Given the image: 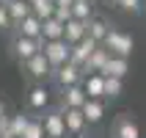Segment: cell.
I'll return each mask as SVG.
<instances>
[{
    "mask_svg": "<svg viewBox=\"0 0 146 138\" xmlns=\"http://www.w3.org/2000/svg\"><path fill=\"white\" fill-rule=\"evenodd\" d=\"M19 75L25 83H47L52 77V66L44 58V53H36L33 58H28L25 64H19Z\"/></svg>",
    "mask_w": 146,
    "mask_h": 138,
    "instance_id": "cell-1",
    "label": "cell"
},
{
    "mask_svg": "<svg viewBox=\"0 0 146 138\" xmlns=\"http://www.w3.org/2000/svg\"><path fill=\"white\" fill-rule=\"evenodd\" d=\"M44 50V39H28V36H19V33H11V44H8V55L14 58L17 64H25L28 58H33L36 53Z\"/></svg>",
    "mask_w": 146,
    "mask_h": 138,
    "instance_id": "cell-2",
    "label": "cell"
},
{
    "mask_svg": "<svg viewBox=\"0 0 146 138\" xmlns=\"http://www.w3.org/2000/svg\"><path fill=\"white\" fill-rule=\"evenodd\" d=\"M41 124H44V138H66V119L61 105L41 111Z\"/></svg>",
    "mask_w": 146,
    "mask_h": 138,
    "instance_id": "cell-3",
    "label": "cell"
},
{
    "mask_svg": "<svg viewBox=\"0 0 146 138\" xmlns=\"http://www.w3.org/2000/svg\"><path fill=\"white\" fill-rule=\"evenodd\" d=\"M113 55H124V58H130L132 55V50H135V41H132V36L127 31H121V28H110L105 36V41H102Z\"/></svg>",
    "mask_w": 146,
    "mask_h": 138,
    "instance_id": "cell-4",
    "label": "cell"
},
{
    "mask_svg": "<svg viewBox=\"0 0 146 138\" xmlns=\"http://www.w3.org/2000/svg\"><path fill=\"white\" fill-rule=\"evenodd\" d=\"M50 108V89L44 83H28V94H25V111L41 113Z\"/></svg>",
    "mask_w": 146,
    "mask_h": 138,
    "instance_id": "cell-5",
    "label": "cell"
},
{
    "mask_svg": "<svg viewBox=\"0 0 146 138\" xmlns=\"http://www.w3.org/2000/svg\"><path fill=\"white\" fill-rule=\"evenodd\" d=\"M41 53H44V58L50 61V66L58 69L61 64L69 61V41H66V39H47Z\"/></svg>",
    "mask_w": 146,
    "mask_h": 138,
    "instance_id": "cell-6",
    "label": "cell"
},
{
    "mask_svg": "<svg viewBox=\"0 0 146 138\" xmlns=\"http://www.w3.org/2000/svg\"><path fill=\"white\" fill-rule=\"evenodd\" d=\"M83 66L72 64V61H66V64H61L58 69H52V80H55L58 89H64V86H74V83H83Z\"/></svg>",
    "mask_w": 146,
    "mask_h": 138,
    "instance_id": "cell-7",
    "label": "cell"
},
{
    "mask_svg": "<svg viewBox=\"0 0 146 138\" xmlns=\"http://www.w3.org/2000/svg\"><path fill=\"white\" fill-rule=\"evenodd\" d=\"M110 138H141V124L130 113H119L110 127Z\"/></svg>",
    "mask_w": 146,
    "mask_h": 138,
    "instance_id": "cell-8",
    "label": "cell"
},
{
    "mask_svg": "<svg viewBox=\"0 0 146 138\" xmlns=\"http://www.w3.org/2000/svg\"><path fill=\"white\" fill-rule=\"evenodd\" d=\"M86 97H88V94H86V89H83V83L58 89V105L61 108H83Z\"/></svg>",
    "mask_w": 146,
    "mask_h": 138,
    "instance_id": "cell-9",
    "label": "cell"
},
{
    "mask_svg": "<svg viewBox=\"0 0 146 138\" xmlns=\"http://www.w3.org/2000/svg\"><path fill=\"white\" fill-rule=\"evenodd\" d=\"M64 119H66V135L69 138H83L86 135V116H83L80 108H64Z\"/></svg>",
    "mask_w": 146,
    "mask_h": 138,
    "instance_id": "cell-10",
    "label": "cell"
},
{
    "mask_svg": "<svg viewBox=\"0 0 146 138\" xmlns=\"http://www.w3.org/2000/svg\"><path fill=\"white\" fill-rule=\"evenodd\" d=\"M94 47H97V41L94 39H80V41H74V44H69V61L77 66H86V61H88V55L94 53Z\"/></svg>",
    "mask_w": 146,
    "mask_h": 138,
    "instance_id": "cell-11",
    "label": "cell"
},
{
    "mask_svg": "<svg viewBox=\"0 0 146 138\" xmlns=\"http://www.w3.org/2000/svg\"><path fill=\"white\" fill-rule=\"evenodd\" d=\"M105 102L108 99L102 97H86V102H83V116H86V122L88 124H99L102 119H105Z\"/></svg>",
    "mask_w": 146,
    "mask_h": 138,
    "instance_id": "cell-12",
    "label": "cell"
},
{
    "mask_svg": "<svg viewBox=\"0 0 146 138\" xmlns=\"http://www.w3.org/2000/svg\"><path fill=\"white\" fill-rule=\"evenodd\" d=\"M108 31H110V22H108L102 14H94L91 19H86V36H88V39H94L97 44H102V41H105Z\"/></svg>",
    "mask_w": 146,
    "mask_h": 138,
    "instance_id": "cell-13",
    "label": "cell"
},
{
    "mask_svg": "<svg viewBox=\"0 0 146 138\" xmlns=\"http://www.w3.org/2000/svg\"><path fill=\"white\" fill-rule=\"evenodd\" d=\"M11 33H19V36H28V39H39V36H41V19L31 11L25 19H19V22L14 25Z\"/></svg>",
    "mask_w": 146,
    "mask_h": 138,
    "instance_id": "cell-14",
    "label": "cell"
},
{
    "mask_svg": "<svg viewBox=\"0 0 146 138\" xmlns=\"http://www.w3.org/2000/svg\"><path fill=\"white\" fill-rule=\"evenodd\" d=\"M108 58H110V50H108L105 44H97L94 53L88 55V61H86V66H83V75H88V72H102L105 64H108Z\"/></svg>",
    "mask_w": 146,
    "mask_h": 138,
    "instance_id": "cell-15",
    "label": "cell"
},
{
    "mask_svg": "<svg viewBox=\"0 0 146 138\" xmlns=\"http://www.w3.org/2000/svg\"><path fill=\"white\" fill-rule=\"evenodd\" d=\"M102 75H108V77H127V75H130V58L113 55V53H110V58H108Z\"/></svg>",
    "mask_w": 146,
    "mask_h": 138,
    "instance_id": "cell-16",
    "label": "cell"
},
{
    "mask_svg": "<svg viewBox=\"0 0 146 138\" xmlns=\"http://www.w3.org/2000/svg\"><path fill=\"white\" fill-rule=\"evenodd\" d=\"M83 89L88 97H102L105 99V75L102 72H88L83 77Z\"/></svg>",
    "mask_w": 146,
    "mask_h": 138,
    "instance_id": "cell-17",
    "label": "cell"
},
{
    "mask_svg": "<svg viewBox=\"0 0 146 138\" xmlns=\"http://www.w3.org/2000/svg\"><path fill=\"white\" fill-rule=\"evenodd\" d=\"M64 39L69 41V44L86 39V22H83V19H77V17H69V19L64 22Z\"/></svg>",
    "mask_w": 146,
    "mask_h": 138,
    "instance_id": "cell-18",
    "label": "cell"
},
{
    "mask_svg": "<svg viewBox=\"0 0 146 138\" xmlns=\"http://www.w3.org/2000/svg\"><path fill=\"white\" fill-rule=\"evenodd\" d=\"M31 111H19V113H11L8 116V135L11 138H22L25 127H28V122H31Z\"/></svg>",
    "mask_w": 146,
    "mask_h": 138,
    "instance_id": "cell-19",
    "label": "cell"
},
{
    "mask_svg": "<svg viewBox=\"0 0 146 138\" xmlns=\"http://www.w3.org/2000/svg\"><path fill=\"white\" fill-rule=\"evenodd\" d=\"M41 39H64V22L58 19L55 14L47 17V19H41Z\"/></svg>",
    "mask_w": 146,
    "mask_h": 138,
    "instance_id": "cell-20",
    "label": "cell"
},
{
    "mask_svg": "<svg viewBox=\"0 0 146 138\" xmlns=\"http://www.w3.org/2000/svg\"><path fill=\"white\" fill-rule=\"evenodd\" d=\"M3 6H6V11H8V17H11L14 25L31 14V3L28 0H3Z\"/></svg>",
    "mask_w": 146,
    "mask_h": 138,
    "instance_id": "cell-21",
    "label": "cell"
},
{
    "mask_svg": "<svg viewBox=\"0 0 146 138\" xmlns=\"http://www.w3.org/2000/svg\"><path fill=\"white\" fill-rule=\"evenodd\" d=\"M31 3V11L39 19H47V17L55 14V0H28Z\"/></svg>",
    "mask_w": 146,
    "mask_h": 138,
    "instance_id": "cell-22",
    "label": "cell"
},
{
    "mask_svg": "<svg viewBox=\"0 0 146 138\" xmlns=\"http://www.w3.org/2000/svg\"><path fill=\"white\" fill-rule=\"evenodd\" d=\"M124 94V77H108L105 75V99H119Z\"/></svg>",
    "mask_w": 146,
    "mask_h": 138,
    "instance_id": "cell-23",
    "label": "cell"
},
{
    "mask_svg": "<svg viewBox=\"0 0 146 138\" xmlns=\"http://www.w3.org/2000/svg\"><path fill=\"white\" fill-rule=\"evenodd\" d=\"M72 17H77V19H91L94 17V0H74L72 3Z\"/></svg>",
    "mask_w": 146,
    "mask_h": 138,
    "instance_id": "cell-24",
    "label": "cell"
},
{
    "mask_svg": "<svg viewBox=\"0 0 146 138\" xmlns=\"http://www.w3.org/2000/svg\"><path fill=\"white\" fill-rule=\"evenodd\" d=\"M22 138H44V124H41V113H33L28 127H25Z\"/></svg>",
    "mask_w": 146,
    "mask_h": 138,
    "instance_id": "cell-25",
    "label": "cell"
},
{
    "mask_svg": "<svg viewBox=\"0 0 146 138\" xmlns=\"http://www.w3.org/2000/svg\"><path fill=\"white\" fill-rule=\"evenodd\" d=\"M113 6L124 14H143V0H113Z\"/></svg>",
    "mask_w": 146,
    "mask_h": 138,
    "instance_id": "cell-26",
    "label": "cell"
},
{
    "mask_svg": "<svg viewBox=\"0 0 146 138\" xmlns=\"http://www.w3.org/2000/svg\"><path fill=\"white\" fill-rule=\"evenodd\" d=\"M14 31V22H11V17H8L6 6L0 3V33H11Z\"/></svg>",
    "mask_w": 146,
    "mask_h": 138,
    "instance_id": "cell-27",
    "label": "cell"
},
{
    "mask_svg": "<svg viewBox=\"0 0 146 138\" xmlns=\"http://www.w3.org/2000/svg\"><path fill=\"white\" fill-rule=\"evenodd\" d=\"M6 116H8V102L0 97V119H6Z\"/></svg>",
    "mask_w": 146,
    "mask_h": 138,
    "instance_id": "cell-28",
    "label": "cell"
},
{
    "mask_svg": "<svg viewBox=\"0 0 146 138\" xmlns=\"http://www.w3.org/2000/svg\"><path fill=\"white\" fill-rule=\"evenodd\" d=\"M0 138H11V135H8V133H0Z\"/></svg>",
    "mask_w": 146,
    "mask_h": 138,
    "instance_id": "cell-29",
    "label": "cell"
},
{
    "mask_svg": "<svg viewBox=\"0 0 146 138\" xmlns=\"http://www.w3.org/2000/svg\"><path fill=\"white\" fill-rule=\"evenodd\" d=\"M143 14H146V0H143Z\"/></svg>",
    "mask_w": 146,
    "mask_h": 138,
    "instance_id": "cell-30",
    "label": "cell"
},
{
    "mask_svg": "<svg viewBox=\"0 0 146 138\" xmlns=\"http://www.w3.org/2000/svg\"><path fill=\"white\" fill-rule=\"evenodd\" d=\"M0 3H3V0H0Z\"/></svg>",
    "mask_w": 146,
    "mask_h": 138,
    "instance_id": "cell-31",
    "label": "cell"
},
{
    "mask_svg": "<svg viewBox=\"0 0 146 138\" xmlns=\"http://www.w3.org/2000/svg\"><path fill=\"white\" fill-rule=\"evenodd\" d=\"M83 138H86V135H83Z\"/></svg>",
    "mask_w": 146,
    "mask_h": 138,
    "instance_id": "cell-32",
    "label": "cell"
}]
</instances>
